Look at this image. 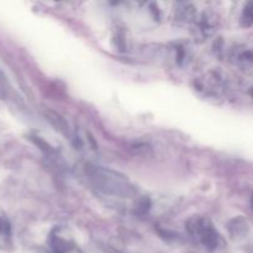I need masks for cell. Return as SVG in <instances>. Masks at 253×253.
<instances>
[{
	"mask_svg": "<svg viewBox=\"0 0 253 253\" xmlns=\"http://www.w3.org/2000/svg\"><path fill=\"white\" fill-rule=\"evenodd\" d=\"M11 244V226L4 215H0V249L9 247Z\"/></svg>",
	"mask_w": 253,
	"mask_h": 253,
	"instance_id": "4",
	"label": "cell"
},
{
	"mask_svg": "<svg viewBox=\"0 0 253 253\" xmlns=\"http://www.w3.org/2000/svg\"><path fill=\"white\" fill-rule=\"evenodd\" d=\"M242 22H244V25H246V26L253 24V4L247 5V6L245 7L244 15H242Z\"/></svg>",
	"mask_w": 253,
	"mask_h": 253,
	"instance_id": "5",
	"label": "cell"
},
{
	"mask_svg": "<svg viewBox=\"0 0 253 253\" xmlns=\"http://www.w3.org/2000/svg\"><path fill=\"white\" fill-rule=\"evenodd\" d=\"M187 230L190 236L208 251H215L219 247L221 237L209 217H192L187 222Z\"/></svg>",
	"mask_w": 253,
	"mask_h": 253,
	"instance_id": "2",
	"label": "cell"
},
{
	"mask_svg": "<svg viewBox=\"0 0 253 253\" xmlns=\"http://www.w3.org/2000/svg\"><path fill=\"white\" fill-rule=\"evenodd\" d=\"M49 246L53 253H82L73 237L64 227H56L49 235Z\"/></svg>",
	"mask_w": 253,
	"mask_h": 253,
	"instance_id": "3",
	"label": "cell"
},
{
	"mask_svg": "<svg viewBox=\"0 0 253 253\" xmlns=\"http://www.w3.org/2000/svg\"><path fill=\"white\" fill-rule=\"evenodd\" d=\"M85 172L91 185L104 195L119 199H131L137 194L132 183L120 172L95 165L86 166Z\"/></svg>",
	"mask_w": 253,
	"mask_h": 253,
	"instance_id": "1",
	"label": "cell"
}]
</instances>
